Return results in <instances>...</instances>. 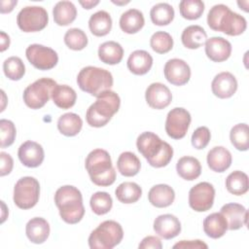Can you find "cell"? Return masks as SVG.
I'll return each instance as SVG.
<instances>
[{
	"label": "cell",
	"instance_id": "obj_1",
	"mask_svg": "<svg viewBox=\"0 0 249 249\" xmlns=\"http://www.w3.org/2000/svg\"><path fill=\"white\" fill-rule=\"evenodd\" d=\"M139 153L156 168L166 166L173 157V148L151 131L142 132L136 140Z\"/></svg>",
	"mask_w": 249,
	"mask_h": 249
},
{
	"label": "cell",
	"instance_id": "obj_2",
	"mask_svg": "<svg viewBox=\"0 0 249 249\" xmlns=\"http://www.w3.org/2000/svg\"><path fill=\"white\" fill-rule=\"evenodd\" d=\"M207 24L212 30L223 32L230 36H238L247 27L245 18L232 12L224 4L214 5L210 9L207 15Z\"/></svg>",
	"mask_w": 249,
	"mask_h": 249
},
{
	"label": "cell",
	"instance_id": "obj_3",
	"mask_svg": "<svg viewBox=\"0 0 249 249\" xmlns=\"http://www.w3.org/2000/svg\"><path fill=\"white\" fill-rule=\"evenodd\" d=\"M54 202L60 218L67 224L79 223L85 215L83 196L80 190L71 185L58 188L54 194Z\"/></svg>",
	"mask_w": 249,
	"mask_h": 249
},
{
	"label": "cell",
	"instance_id": "obj_4",
	"mask_svg": "<svg viewBox=\"0 0 249 249\" xmlns=\"http://www.w3.org/2000/svg\"><path fill=\"white\" fill-rule=\"evenodd\" d=\"M85 166L91 182L96 186L108 187L116 180V171L106 150H92L86 159Z\"/></svg>",
	"mask_w": 249,
	"mask_h": 249
},
{
	"label": "cell",
	"instance_id": "obj_5",
	"mask_svg": "<svg viewBox=\"0 0 249 249\" xmlns=\"http://www.w3.org/2000/svg\"><path fill=\"white\" fill-rule=\"evenodd\" d=\"M121 106L120 96L113 90H105L96 97L87 110V123L93 127H101L109 123Z\"/></svg>",
	"mask_w": 249,
	"mask_h": 249
},
{
	"label": "cell",
	"instance_id": "obj_6",
	"mask_svg": "<svg viewBox=\"0 0 249 249\" xmlns=\"http://www.w3.org/2000/svg\"><path fill=\"white\" fill-rule=\"evenodd\" d=\"M77 84L83 91L97 97L113 87L114 80L111 72L104 68L86 66L78 73Z\"/></svg>",
	"mask_w": 249,
	"mask_h": 249
},
{
	"label": "cell",
	"instance_id": "obj_7",
	"mask_svg": "<svg viewBox=\"0 0 249 249\" xmlns=\"http://www.w3.org/2000/svg\"><path fill=\"white\" fill-rule=\"evenodd\" d=\"M124 237L122 226L113 220H106L98 225L89 236L91 249H112L121 243Z\"/></svg>",
	"mask_w": 249,
	"mask_h": 249
},
{
	"label": "cell",
	"instance_id": "obj_8",
	"mask_svg": "<svg viewBox=\"0 0 249 249\" xmlns=\"http://www.w3.org/2000/svg\"><path fill=\"white\" fill-rule=\"evenodd\" d=\"M56 82L51 78H40L27 86L23 91L22 98L25 105L31 109H40L45 106L52 97Z\"/></svg>",
	"mask_w": 249,
	"mask_h": 249
},
{
	"label": "cell",
	"instance_id": "obj_9",
	"mask_svg": "<svg viewBox=\"0 0 249 249\" xmlns=\"http://www.w3.org/2000/svg\"><path fill=\"white\" fill-rule=\"evenodd\" d=\"M40 196V184L34 177L25 176L18 180L14 187V202L20 209L34 207Z\"/></svg>",
	"mask_w": 249,
	"mask_h": 249
},
{
	"label": "cell",
	"instance_id": "obj_10",
	"mask_svg": "<svg viewBox=\"0 0 249 249\" xmlns=\"http://www.w3.org/2000/svg\"><path fill=\"white\" fill-rule=\"evenodd\" d=\"M48 22V12L40 6H26L19 11L17 17L18 26L23 32L41 31Z\"/></svg>",
	"mask_w": 249,
	"mask_h": 249
},
{
	"label": "cell",
	"instance_id": "obj_11",
	"mask_svg": "<svg viewBox=\"0 0 249 249\" xmlns=\"http://www.w3.org/2000/svg\"><path fill=\"white\" fill-rule=\"evenodd\" d=\"M28 61L39 70L53 69L58 62V55L52 48L40 45H29L25 50Z\"/></svg>",
	"mask_w": 249,
	"mask_h": 249
},
{
	"label": "cell",
	"instance_id": "obj_12",
	"mask_svg": "<svg viewBox=\"0 0 249 249\" xmlns=\"http://www.w3.org/2000/svg\"><path fill=\"white\" fill-rule=\"evenodd\" d=\"M191 114L182 107L171 109L166 116L165 131L173 139H182L185 137L191 124Z\"/></svg>",
	"mask_w": 249,
	"mask_h": 249
},
{
	"label": "cell",
	"instance_id": "obj_13",
	"mask_svg": "<svg viewBox=\"0 0 249 249\" xmlns=\"http://www.w3.org/2000/svg\"><path fill=\"white\" fill-rule=\"evenodd\" d=\"M215 189L208 182H200L191 188L189 192V205L196 212L209 210L214 203Z\"/></svg>",
	"mask_w": 249,
	"mask_h": 249
},
{
	"label": "cell",
	"instance_id": "obj_14",
	"mask_svg": "<svg viewBox=\"0 0 249 249\" xmlns=\"http://www.w3.org/2000/svg\"><path fill=\"white\" fill-rule=\"evenodd\" d=\"M163 73L165 79L174 86H183L191 78V68L189 64L180 58H171L164 65Z\"/></svg>",
	"mask_w": 249,
	"mask_h": 249
},
{
	"label": "cell",
	"instance_id": "obj_15",
	"mask_svg": "<svg viewBox=\"0 0 249 249\" xmlns=\"http://www.w3.org/2000/svg\"><path fill=\"white\" fill-rule=\"evenodd\" d=\"M145 99L151 108L161 110L171 103L172 93L165 85L161 83H152L146 89Z\"/></svg>",
	"mask_w": 249,
	"mask_h": 249
},
{
	"label": "cell",
	"instance_id": "obj_16",
	"mask_svg": "<svg viewBox=\"0 0 249 249\" xmlns=\"http://www.w3.org/2000/svg\"><path fill=\"white\" fill-rule=\"evenodd\" d=\"M18 156L20 162L26 167H38L42 164L45 153L43 147L35 141H25L23 142L18 151Z\"/></svg>",
	"mask_w": 249,
	"mask_h": 249
},
{
	"label": "cell",
	"instance_id": "obj_17",
	"mask_svg": "<svg viewBox=\"0 0 249 249\" xmlns=\"http://www.w3.org/2000/svg\"><path fill=\"white\" fill-rule=\"evenodd\" d=\"M211 89L218 98H230L237 89L236 78L231 72H221L212 80Z\"/></svg>",
	"mask_w": 249,
	"mask_h": 249
},
{
	"label": "cell",
	"instance_id": "obj_18",
	"mask_svg": "<svg viewBox=\"0 0 249 249\" xmlns=\"http://www.w3.org/2000/svg\"><path fill=\"white\" fill-rule=\"evenodd\" d=\"M220 213L225 217L227 221L228 230L236 231L243 226H246L247 224L248 211L243 205L239 203H227L222 206Z\"/></svg>",
	"mask_w": 249,
	"mask_h": 249
},
{
	"label": "cell",
	"instance_id": "obj_19",
	"mask_svg": "<svg viewBox=\"0 0 249 249\" xmlns=\"http://www.w3.org/2000/svg\"><path fill=\"white\" fill-rule=\"evenodd\" d=\"M154 231L159 236L164 239H171L181 232V223L172 214H162L155 219Z\"/></svg>",
	"mask_w": 249,
	"mask_h": 249
},
{
	"label": "cell",
	"instance_id": "obj_20",
	"mask_svg": "<svg viewBox=\"0 0 249 249\" xmlns=\"http://www.w3.org/2000/svg\"><path fill=\"white\" fill-rule=\"evenodd\" d=\"M205 53L214 62L227 60L231 53V44L223 37H211L205 42Z\"/></svg>",
	"mask_w": 249,
	"mask_h": 249
},
{
	"label": "cell",
	"instance_id": "obj_21",
	"mask_svg": "<svg viewBox=\"0 0 249 249\" xmlns=\"http://www.w3.org/2000/svg\"><path fill=\"white\" fill-rule=\"evenodd\" d=\"M206 160L211 170L222 173L231 166L232 159L228 149L223 146H216L208 152Z\"/></svg>",
	"mask_w": 249,
	"mask_h": 249
},
{
	"label": "cell",
	"instance_id": "obj_22",
	"mask_svg": "<svg viewBox=\"0 0 249 249\" xmlns=\"http://www.w3.org/2000/svg\"><path fill=\"white\" fill-rule=\"evenodd\" d=\"M148 199L153 206L164 208L173 203L175 199V192L169 185L158 184L150 189Z\"/></svg>",
	"mask_w": 249,
	"mask_h": 249
},
{
	"label": "cell",
	"instance_id": "obj_23",
	"mask_svg": "<svg viewBox=\"0 0 249 249\" xmlns=\"http://www.w3.org/2000/svg\"><path fill=\"white\" fill-rule=\"evenodd\" d=\"M25 232L32 243L42 244L50 235V225L44 218L34 217L27 222Z\"/></svg>",
	"mask_w": 249,
	"mask_h": 249
},
{
	"label": "cell",
	"instance_id": "obj_24",
	"mask_svg": "<svg viewBox=\"0 0 249 249\" xmlns=\"http://www.w3.org/2000/svg\"><path fill=\"white\" fill-rule=\"evenodd\" d=\"M126 65L132 74L145 75L152 68L153 57L144 50H136L129 54Z\"/></svg>",
	"mask_w": 249,
	"mask_h": 249
},
{
	"label": "cell",
	"instance_id": "obj_25",
	"mask_svg": "<svg viewBox=\"0 0 249 249\" xmlns=\"http://www.w3.org/2000/svg\"><path fill=\"white\" fill-rule=\"evenodd\" d=\"M119 23L124 32L127 34H135L143 28L145 18L142 12L139 10L129 9L122 14Z\"/></svg>",
	"mask_w": 249,
	"mask_h": 249
},
{
	"label": "cell",
	"instance_id": "obj_26",
	"mask_svg": "<svg viewBox=\"0 0 249 249\" xmlns=\"http://www.w3.org/2000/svg\"><path fill=\"white\" fill-rule=\"evenodd\" d=\"M178 175L188 181L196 180L201 173V164L196 158L185 156L178 160L176 163Z\"/></svg>",
	"mask_w": 249,
	"mask_h": 249
},
{
	"label": "cell",
	"instance_id": "obj_27",
	"mask_svg": "<svg viewBox=\"0 0 249 249\" xmlns=\"http://www.w3.org/2000/svg\"><path fill=\"white\" fill-rule=\"evenodd\" d=\"M99 59L109 65H115L122 61L124 56V49L121 44L115 41H107L102 43L98 48Z\"/></svg>",
	"mask_w": 249,
	"mask_h": 249
},
{
	"label": "cell",
	"instance_id": "obj_28",
	"mask_svg": "<svg viewBox=\"0 0 249 249\" xmlns=\"http://www.w3.org/2000/svg\"><path fill=\"white\" fill-rule=\"evenodd\" d=\"M228 230V224L221 213H211L203 220V231L207 236L217 239L222 237Z\"/></svg>",
	"mask_w": 249,
	"mask_h": 249
},
{
	"label": "cell",
	"instance_id": "obj_29",
	"mask_svg": "<svg viewBox=\"0 0 249 249\" xmlns=\"http://www.w3.org/2000/svg\"><path fill=\"white\" fill-rule=\"evenodd\" d=\"M53 16L57 25L66 26L76 19L77 9L70 1H59L53 9Z\"/></svg>",
	"mask_w": 249,
	"mask_h": 249
},
{
	"label": "cell",
	"instance_id": "obj_30",
	"mask_svg": "<svg viewBox=\"0 0 249 249\" xmlns=\"http://www.w3.org/2000/svg\"><path fill=\"white\" fill-rule=\"evenodd\" d=\"M207 40V34L205 30L199 25L187 26L181 35V41L184 47L187 49L195 50L198 49L205 44Z\"/></svg>",
	"mask_w": 249,
	"mask_h": 249
},
{
	"label": "cell",
	"instance_id": "obj_31",
	"mask_svg": "<svg viewBox=\"0 0 249 249\" xmlns=\"http://www.w3.org/2000/svg\"><path fill=\"white\" fill-rule=\"evenodd\" d=\"M89 28L94 36L102 37L107 35L112 29L110 14L102 10L92 14L89 19Z\"/></svg>",
	"mask_w": 249,
	"mask_h": 249
},
{
	"label": "cell",
	"instance_id": "obj_32",
	"mask_svg": "<svg viewBox=\"0 0 249 249\" xmlns=\"http://www.w3.org/2000/svg\"><path fill=\"white\" fill-rule=\"evenodd\" d=\"M53 103L60 109H69L76 103L77 93L67 85H56L52 93Z\"/></svg>",
	"mask_w": 249,
	"mask_h": 249
},
{
	"label": "cell",
	"instance_id": "obj_33",
	"mask_svg": "<svg viewBox=\"0 0 249 249\" xmlns=\"http://www.w3.org/2000/svg\"><path fill=\"white\" fill-rule=\"evenodd\" d=\"M83 126V120L75 113H65L58 118L57 128L65 136L71 137L77 135Z\"/></svg>",
	"mask_w": 249,
	"mask_h": 249
},
{
	"label": "cell",
	"instance_id": "obj_34",
	"mask_svg": "<svg viewBox=\"0 0 249 249\" xmlns=\"http://www.w3.org/2000/svg\"><path fill=\"white\" fill-rule=\"evenodd\" d=\"M117 167L123 176L132 177L140 171L141 162L138 157L132 152H124L118 158Z\"/></svg>",
	"mask_w": 249,
	"mask_h": 249
},
{
	"label": "cell",
	"instance_id": "obj_35",
	"mask_svg": "<svg viewBox=\"0 0 249 249\" xmlns=\"http://www.w3.org/2000/svg\"><path fill=\"white\" fill-rule=\"evenodd\" d=\"M226 188L229 193L235 196H242L249 189V179L246 173L235 170L230 173L226 179Z\"/></svg>",
	"mask_w": 249,
	"mask_h": 249
},
{
	"label": "cell",
	"instance_id": "obj_36",
	"mask_svg": "<svg viewBox=\"0 0 249 249\" xmlns=\"http://www.w3.org/2000/svg\"><path fill=\"white\" fill-rule=\"evenodd\" d=\"M115 196L123 203H134L141 197L142 189L134 182H124L117 187Z\"/></svg>",
	"mask_w": 249,
	"mask_h": 249
},
{
	"label": "cell",
	"instance_id": "obj_37",
	"mask_svg": "<svg viewBox=\"0 0 249 249\" xmlns=\"http://www.w3.org/2000/svg\"><path fill=\"white\" fill-rule=\"evenodd\" d=\"M174 9L168 3H158L150 11V18L154 24L163 26L169 24L174 18Z\"/></svg>",
	"mask_w": 249,
	"mask_h": 249
},
{
	"label": "cell",
	"instance_id": "obj_38",
	"mask_svg": "<svg viewBox=\"0 0 249 249\" xmlns=\"http://www.w3.org/2000/svg\"><path fill=\"white\" fill-rule=\"evenodd\" d=\"M231 144L238 151H247L249 148V132L247 124H237L233 125L230 132Z\"/></svg>",
	"mask_w": 249,
	"mask_h": 249
},
{
	"label": "cell",
	"instance_id": "obj_39",
	"mask_svg": "<svg viewBox=\"0 0 249 249\" xmlns=\"http://www.w3.org/2000/svg\"><path fill=\"white\" fill-rule=\"evenodd\" d=\"M3 71L8 79L18 81L25 74V66L18 56H10L3 62Z\"/></svg>",
	"mask_w": 249,
	"mask_h": 249
},
{
	"label": "cell",
	"instance_id": "obj_40",
	"mask_svg": "<svg viewBox=\"0 0 249 249\" xmlns=\"http://www.w3.org/2000/svg\"><path fill=\"white\" fill-rule=\"evenodd\" d=\"M89 205L93 213L96 215H104L111 210L113 199L106 192H96L90 196Z\"/></svg>",
	"mask_w": 249,
	"mask_h": 249
},
{
	"label": "cell",
	"instance_id": "obj_41",
	"mask_svg": "<svg viewBox=\"0 0 249 249\" xmlns=\"http://www.w3.org/2000/svg\"><path fill=\"white\" fill-rule=\"evenodd\" d=\"M179 11L184 18L195 20L203 14L204 3L200 0H182L179 3Z\"/></svg>",
	"mask_w": 249,
	"mask_h": 249
},
{
	"label": "cell",
	"instance_id": "obj_42",
	"mask_svg": "<svg viewBox=\"0 0 249 249\" xmlns=\"http://www.w3.org/2000/svg\"><path fill=\"white\" fill-rule=\"evenodd\" d=\"M152 50L158 53H166L173 48V38L165 31L155 32L150 39Z\"/></svg>",
	"mask_w": 249,
	"mask_h": 249
},
{
	"label": "cell",
	"instance_id": "obj_43",
	"mask_svg": "<svg viewBox=\"0 0 249 249\" xmlns=\"http://www.w3.org/2000/svg\"><path fill=\"white\" fill-rule=\"evenodd\" d=\"M65 45L73 51H81L88 45V37L80 28H70L64 34Z\"/></svg>",
	"mask_w": 249,
	"mask_h": 249
},
{
	"label": "cell",
	"instance_id": "obj_44",
	"mask_svg": "<svg viewBox=\"0 0 249 249\" xmlns=\"http://www.w3.org/2000/svg\"><path fill=\"white\" fill-rule=\"evenodd\" d=\"M1 128V148H7L11 146L16 139L17 129L14 123L10 120L2 119L0 120Z\"/></svg>",
	"mask_w": 249,
	"mask_h": 249
},
{
	"label": "cell",
	"instance_id": "obj_45",
	"mask_svg": "<svg viewBox=\"0 0 249 249\" xmlns=\"http://www.w3.org/2000/svg\"><path fill=\"white\" fill-rule=\"evenodd\" d=\"M210 138L211 133L209 128L207 126H199L192 135V145L197 150L204 149L208 145Z\"/></svg>",
	"mask_w": 249,
	"mask_h": 249
},
{
	"label": "cell",
	"instance_id": "obj_46",
	"mask_svg": "<svg viewBox=\"0 0 249 249\" xmlns=\"http://www.w3.org/2000/svg\"><path fill=\"white\" fill-rule=\"evenodd\" d=\"M0 175L1 176H5L11 173V171L13 170V166H14V160L13 158L5 153V152H1L0 153Z\"/></svg>",
	"mask_w": 249,
	"mask_h": 249
},
{
	"label": "cell",
	"instance_id": "obj_47",
	"mask_svg": "<svg viewBox=\"0 0 249 249\" xmlns=\"http://www.w3.org/2000/svg\"><path fill=\"white\" fill-rule=\"evenodd\" d=\"M173 248L179 249H206L208 245L199 239L196 240H181L173 245Z\"/></svg>",
	"mask_w": 249,
	"mask_h": 249
},
{
	"label": "cell",
	"instance_id": "obj_48",
	"mask_svg": "<svg viewBox=\"0 0 249 249\" xmlns=\"http://www.w3.org/2000/svg\"><path fill=\"white\" fill-rule=\"evenodd\" d=\"M138 247L141 249H149V248L161 249L162 244L159 237L154 236V235H148L142 239V241L139 243Z\"/></svg>",
	"mask_w": 249,
	"mask_h": 249
},
{
	"label": "cell",
	"instance_id": "obj_49",
	"mask_svg": "<svg viewBox=\"0 0 249 249\" xmlns=\"http://www.w3.org/2000/svg\"><path fill=\"white\" fill-rule=\"evenodd\" d=\"M17 4H18L17 0H1L0 1V5H1L0 13L1 14L11 13L14 10L15 6H17Z\"/></svg>",
	"mask_w": 249,
	"mask_h": 249
},
{
	"label": "cell",
	"instance_id": "obj_50",
	"mask_svg": "<svg viewBox=\"0 0 249 249\" xmlns=\"http://www.w3.org/2000/svg\"><path fill=\"white\" fill-rule=\"evenodd\" d=\"M0 44H1V47H0V51L1 52H4L6 51L9 46H10V37L8 34H6L4 31H1L0 32Z\"/></svg>",
	"mask_w": 249,
	"mask_h": 249
},
{
	"label": "cell",
	"instance_id": "obj_51",
	"mask_svg": "<svg viewBox=\"0 0 249 249\" xmlns=\"http://www.w3.org/2000/svg\"><path fill=\"white\" fill-rule=\"evenodd\" d=\"M79 3L83 6L84 9L90 10L93 7H95L96 5H98L99 1L98 0H86V1H79Z\"/></svg>",
	"mask_w": 249,
	"mask_h": 249
},
{
	"label": "cell",
	"instance_id": "obj_52",
	"mask_svg": "<svg viewBox=\"0 0 249 249\" xmlns=\"http://www.w3.org/2000/svg\"><path fill=\"white\" fill-rule=\"evenodd\" d=\"M1 204H2V220H1V223H4L5 220H6V215H4V212L6 210V205L4 203V201H1Z\"/></svg>",
	"mask_w": 249,
	"mask_h": 249
},
{
	"label": "cell",
	"instance_id": "obj_53",
	"mask_svg": "<svg viewBox=\"0 0 249 249\" xmlns=\"http://www.w3.org/2000/svg\"><path fill=\"white\" fill-rule=\"evenodd\" d=\"M112 3L121 6V5H126V4H128L129 1H128V0H127V1H115V0H112Z\"/></svg>",
	"mask_w": 249,
	"mask_h": 249
},
{
	"label": "cell",
	"instance_id": "obj_54",
	"mask_svg": "<svg viewBox=\"0 0 249 249\" xmlns=\"http://www.w3.org/2000/svg\"><path fill=\"white\" fill-rule=\"evenodd\" d=\"M1 93H2V97H3V106H2V108H1V112L4 110V108H5V105H4V103H5V97H6V95H5V92H4V90L2 89L1 90Z\"/></svg>",
	"mask_w": 249,
	"mask_h": 249
}]
</instances>
